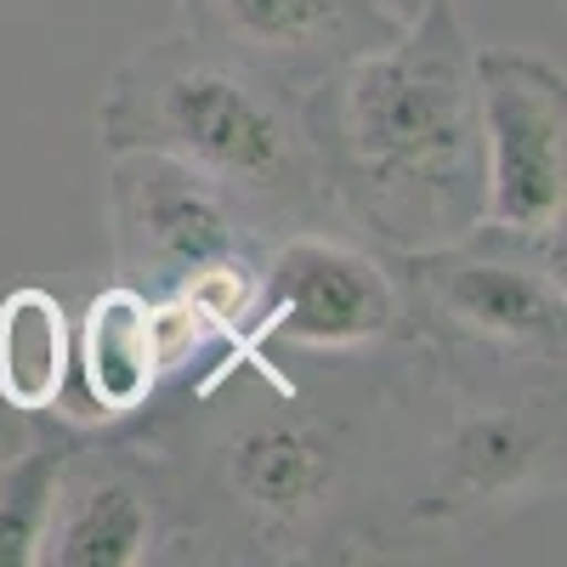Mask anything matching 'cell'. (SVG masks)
<instances>
[{"instance_id": "1", "label": "cell", "mask_w": 567, "mask_h": 567, "mask_svg": "<svg viewBox=\"0 0 567 567\" xmlns=\"http://www.w3.org/2000/svg\"><path fill=\"white\" fill-rule=\"evenodd\" d=\"M312 148L336 187L398 250L465 245L483 233V120L454 0L414 12L386 45L312 85Z\"/></svg>"}, {"instance_id": "2", "label": "cell", "mask_w": 567, "mask_h": 567, "mask_svg": "<svg viewBox=\"0 0 567 567\" xmlns=\"http://www.w3.org/2000/svg\"><path fill=\"white\" fill-rule=\"evenodd\" d=\"M103 142L114 154L148 148L194 165L256 233L323 227L336 210L307 120L272 80L205 40L142 45L103 97Z\"/></svg>"}, {"instance_id": "3", "label": "cell", "mask_w": 567, "mask_h": 567, "mask_svg": "<svg viewBox=\"0 0 567 567\" xmlns=\"http://www.w3.org/2000/svg\"><path fill=\"white\" fill-rule=\"evenodd\" d=\"M483 120V227L499 239L561 250L567 205V91L561 74L523 52H471Z\"/></svg>"}, {"instance_id": "4", "label": "cell", "mask_w": 567, "mask_h": 567, "mask_svg": "<svg viewBox=\"0 0 567 567\" xmlns=\"http://www.w3.org/2000/svg\"><path fill=\"white\" fill-rule=\"evenodd\" d=\"M352 454L336 425L301 409H239L210 437V488L256 545H301L347 499Z\"/></svg>"}, {"instance_id": "5", "label": "cell", "mask_w": 567, "mask_h": 567, "mask_svg": "<svg viewBox=\"0 0 567 567\" xmlns=\"http://www.w3.org/2000/svg\"><path fill=\"white\" fill-rule=\"evenodd\" d=\"M114 221H120V272L142 296H176L210 272L256 267V227L239 216L210 176L171 154L125 148L114 165Z\"/></svg>"}, {"instance_id": "6", "label": "cell", "mask_w": 567, "mask_h": 567, "mask_svg": "<svg viewBox=\"0 0 567 567\" xmlns=\"http://www.w3.org/2000/svg\"><path fill=\"white\" fill-rule=\"evenodd\" d=\"M403 318L392 272L369 250L323 227L284 233L261 272V307L250 341H284L307 352H358L386 341Z\"/></svg>"}, {"instance_id": "7", "label": "cell", "mask_w": 567, "mask_h": 567, "mask_svg": "<svg viewBox=\"0 0 567 567\" xmlns=\"http://www.w3.org/2000/svg\"><path fill=\"white\" fill-rule=\"evenodd\" d=\"M403 272L420 312H432V323L454 347L561 369V284H550L545 267L471 250L465 239L409 250Z\"/></svg>"}, {"instance_id": "8", "label": "cell", "mask_w": 567, "mask_h": 567, "mask_svg": "<svg viewBox=\"0 0 567 567\" xmlns=\"http://www.w3.org/2000/svg\"><path fill=\"white\" fill-rule=\"evenodd\" d=\"M561 454V398L499 392L460 403L420 471L414 516H465L523 499Z\"/></svg>"}, {"instance_id": "9", "label": "cell", "mask_w": 567, "mask_h": 567, "mask_svg": "<svg viewBox=\"0 0 567 567\" xmlns=\"http://www.w3.org/2000/svg\"><path fill=\"white\" fill-rule=\"evenodd\" d=\"M194 40L245 63L278 91H312L341 63L386 45L403 18L381 0H182Z\"/></svg>"}, {"instance_id": "10", "label": "cell", "mask_w": 567, "mask_h": 567, "mask_svg": "<svg viewBox=\"0 0 567 567\" xmlns=\"http://www.w3.org/2000/svg\"><path fill=\"white\" fill-rule=\"evenodd\" d=\"M154 534H159V499L148 488V465H136L114 449L63 454L40 561L136 567L154 550Z\"/></svg>"}, {"instance_id": "11", "label": "cell", "mask_w": 567, "mask_h": 567, "mask_svg": "<svg viewBox=\"0 0 567 567\" xmlns=\"http://www.w3.org/2000/svg\"><path fill=\"white\" fill-rule=\"evenodd\" d=\"M74 363H80V381H85V403L91 414H136L142 403L154 398L159 386V329H154V301L131 290V284H114L97 301L85 307V323H80V347H74Z\"/></svg>"}, {"instance_id": "12", "label": "cell", "mask_w": 567, "mask_h": 567, "mask_svg": "<svg viewBox=\"0 0 567 567\" xmlns=\"http://www.w3.org/2000/svg\"><path fill=\"white\" fill-rule=\"evenodd\" d=\"M69 318L58 296L12 290L0 301V398L23 414H45L69 386Z\"/></svg>"}, {"instance_id": "13", "label": "cell", "mask_w": 567, "mask_h": 567, "mask_svg": "<svg viewBox=\"0 0 567 567\" xmlns=\"http://www.w3.org/2000/svg\"><path fill=\"white\" fill-rule=\"evenodd\" d=\"M63 454H69V443L40 437V443H29L23 454L0 460V567H29V561H40Z\"/></svg>"}, {"instance_id": "14", "label": "cell", "mask_w": 567, "mask_h": 567, "mask_svg": "<svg viewBox=\"0 0 567 567\" xmlns=\"http://www.w3.org/2000/svg\"><path fill=\"white\" fill-rule=\"evenodd\" d=\"M381 7H386L392 18H403V23H409L414 12H425V7H437V0H381Z\"/></svg>"}]
</instances>
